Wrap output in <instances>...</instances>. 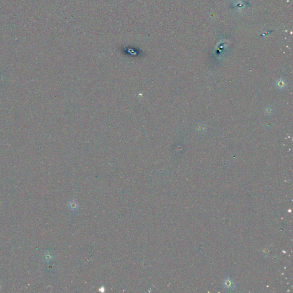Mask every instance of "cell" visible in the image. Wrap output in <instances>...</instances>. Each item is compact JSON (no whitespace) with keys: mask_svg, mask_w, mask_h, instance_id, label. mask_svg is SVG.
I'll return each instance as SVG.
<instances>
[{"mask_svg":"<svg viewBox=\"0 0 293 293\" xmlns=\"http://www.w3.org/2000/svg\"><path fill=\"white\" fill-rule=\"evenodd\" d=\"M224 286L226 288H227L228 289L232 288L234 286V284L232 283L231 279H230L229 278L226 279L224 281Z\"/></svg>","mask_w":293,"mask_h":293,"instance_id":"cell-1","label":"cell"}]
</instances>
